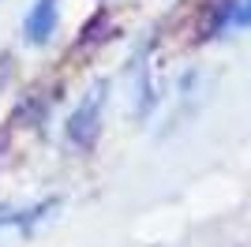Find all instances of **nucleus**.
<instances>
[{
  "label": "nucleus",
  "instance_id": "nucleus-1",
  "mask_svg": "<svg viewBox=\"0 0 251 247\" xmlns=\"http://www.w3.org/2000/svg\"><path fill=\"white\" fill-rule=\"evenodd\" d=\"M56 15H60V4L56 0H38L30 11H26V19H23V34L30 45H45L56 30Z\"/></svg>",
  "mask_w": 251,
  "mask_h": 247
},
{
  "label": "nucleus",
  "instance_id": "nucleus-2",
  "mask_svg": "<svg viewBox=\"0 0 251 247\" xmlns=\"http://www.w3.org/2000/svg\"><path fill=\"white\" fill-rule=\"evenodd\" d=\"M98 109H101V98H98V94H90V98L75 109L72 124H68L72 143H79V146H90V143H94V135H98Z\"/></svg>",
  "mask_w": 251,
  "mask_h": 247
}]
</instances>
